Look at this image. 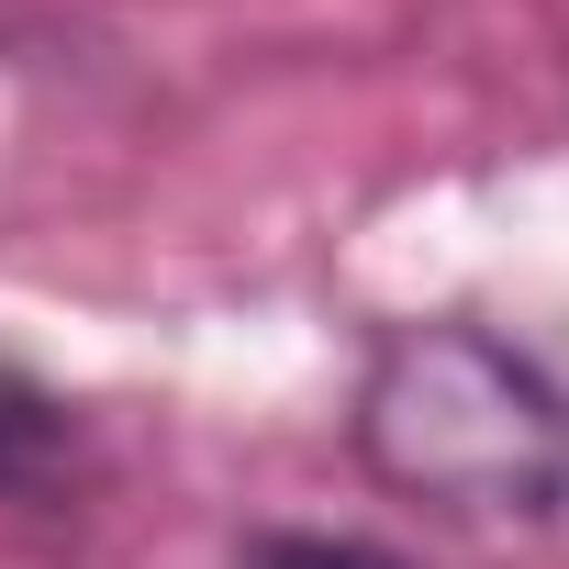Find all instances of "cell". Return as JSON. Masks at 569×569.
Segmentation results:
<instances>
[{"label": "cell", "instance_id": "1", "mask_svg": "<svg viewBox=\"0 0 569 569\" xmlns=\"http://www.w3.org/2000/svg\"><path fill=\"white\" fill-rule=\"evenodd\" d=\"M358 458L402 502L469 525H558L569 513V391L491 325H402L358 380Z\"/></svg>", "mask_w": 569, "mask_h": 569}, {"label": "cell", "instance_id": "2", "mask_svg": "<svg viewBox=\"0 0 569 569\" xmlns=\"http://www.w3.org/2000/svg\"><path fill=\"white\" fill-rule=\"evenodd\" d=\"M68 447H79L68 402L0 358V491H12V502H46V491L68 480Z\"/></svg>", "mask_w": 569, "mask_h": 569}, {"label": "cell", "instance_id": "3", "mask_svg": "<svg viewBox=\"0 0 569 569\" xmlns=\"http://www.w3.org/2000/svg\"><path fill=\"white\" fill-rule=\"evenodd\" d=\"M246 569H402V558L369 547V536H257Z\"/></svg>", "mask_w": 569, "mask_h": 569}]
</instances>
